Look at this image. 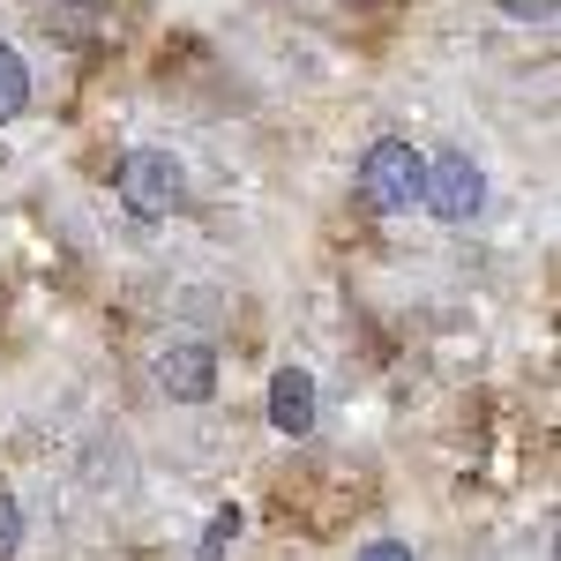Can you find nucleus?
I'll use <instances>...</instances> for the list:
<instances>
[{
	"label": "nucleus",
	"instance_id": "obj_1",
	"mask_svg": "<svg viewBox=\"0 0 561 561\" xmlns=\"http://www.w3.org/2000/svg\"><path fill=\"white\" fill-rule=\"evenodd\" d=\"M352 180H359V203L375 217H404V210H420V195H427V158L412 142H375Z\"/></svg>",
	"mask_w": 561,
	"mask_h": 561
},
{
	"label": "nucleus",
	"instance_id": "obj_2",
	"mask_svg": "<svg viewBox=\"0 0 561 561\" xmlns=\"http://www.w3.org/2000/svg\"><path fill=\"white\" fill-rule=\"evenodd\" d=\"M113 187H121V203H128L135 217H173L180 195H187V173H180L173 150H128L121 173H113Z\"/></svg>",
	"mask_w": 561,
	"mask_h": 561
},
{
	"label": "nucleus",
	"instance_id": "obj_3",
	"mask_svg": "<svg viewBox=\"0 0 561 561\" xmlns=\"http://www.w3.org/2000/svg\"><path fill=\"white\" fill-rule=\"evenodd\" d=\"M442 225H472L479 210H486V173H479L465 150H442L427 165V195H420Z\"/></svg>",
	"mask_w": 561,
	"mask_h": 561
},
{
	"label": "nucleus",
	"instance_id": "obj_4",
	"mask_svg": "<svg viewBox=\"0 0 561 561\" xmlns=\"http://www.w3.org/2000/svg\"><path fill=\"white\" fill-rule=\"evenodd\" d=\"M158 389L180 397V404H203L217 389V352L210 345H165L158 352Z\"/></svg>",
	"mask_w": 561,
	"mask_h": 561
},
{
	"label": "nucleus",
	"instance_id": "obj_5",
	"mask_svg": "<svg viewBox=\"0 0 561 561\" xmlns=\"http://www.w3.org/2000/svg\"><path fill=\"white\" fill-rule=\"evenodd\" d=\"M270 427L285 434V442L314 434V375L307 367H277L270 375Z\"/></svg>",
	"mask_w": 561,
	"mask_h": 561
},
{
	"label": "nucleus",
	"instance_id": "obj_6",
	"mask_svg": "<svg viewBox=\"0 0 561 561\" xmlns=\"http://www.w3.org/2000/svg\"><path fill=\"white\" fill-rule=\"evenodd\" d=\"M23 105H31V68H23V53H15V45L0 38V128H8Z\"/></svg>",
	"mask_w": 561,
	"mask_h": 561
},
{
	"label": "nucleus",
	"instance_id": "obj_7",
	"mask_svg": "<svg viewBox=\"0 0 561 561\" xmlns=\"http://www.w3.org/2000/svg\"><path fill=\"white\" fill-rule=\"evenodd\" d=\"M232 539H240V510H217L210 531H203V547H195V561H217L225 547H232Z\"/></svg>",
	"mask_w": 561,
	"mask_h": 561
},
{
	"label": "nucleus",
	"instance_id": "obj_8",
	"mask_svg": "<svg viewBox=\"0 0 561 561\" xmlns=\"http://www.w3.org/2000/svg\"><path fill=\"white\" fill-rule=\"evenodd\" d=\"M15 547H23V510H15V494L0 486V561H15Z\"/></svg>",
	"mask_w": 561,
	"mask_h": 561
},
{
	"label": "nucleus",
	"instance_id": "obj_9",
	"mask_svg": "<svg viewBox=\"0 0 561 561\" xmlns=\"http://www.w3.org/2000/svg\"><path fill=\"white\" fill-rule=\"evenodd\" d=\"M502 8H510L517 23H547V15H554V0H502Z\"/></svg>",
	"mask_w": 561,
	"mask_h": 561
},
{
	"label": "nucleus",
	"instance_id": "obj_10",
	"mask_svg": "<svg viewBox=\"0 0 561 561\" xmlns=\"http://www.w3.org/2000/svg\"><path fill=\"white\" fill-rule=\"evenodd\" d=\"M359 561H412V547H404V539H375Z\"/></svg>",
	"mask_w": 561,
	"mask_h": 561
},
{
	"label": "nucleus",
	"instance_id": "obj_11",
	"mask_svg": "<svg viewBox=\"0 0 561 561\" xmlns=\"http://www.w3.org/2000/svg\"><path fill=\"white\" fill-rule=\"evenodd\" d=\"M345 8H375V0H345Z\"/></svg>",
	"mask_w": 561,
	"mask_h": 561
}]
</instances>
